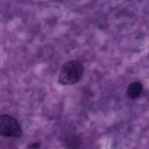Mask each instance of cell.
<instances>
[{
	"label": "cell",
	"instance_id": "1",
	"mask_svg": "<svg viewBox=\"0 0 149 149\" xmlns=\"http://www.w3.org/2000/svg\"><path fill=\"white\" fill-rule=\"evenodd\" d=\"M84 71V66L78 60L67 61L61 67L58 78V83L64 86L76 84L82 79Z\"/></svg>",
	"mask_w": 149,
	"mask_h": 149
},
{
	"label": "cell",
	"instance_id": "2",
	"mask_svg": "<svg viewBox=\"0 0 149 149\" xmlns=\"http://www.w3.org/2000/svg\"><path fill=\"white\" fill-rule=\"evenodd\" d=\"M0 133L6 137H19L22 131L19 123L14 117L8 115L0 117Z\"/></svg>",
	"mask_w": 149,
	"mask_h": 149
},
{
	"label": "cell",
	"instance_id": "3",
	"mask_svg": "<svg viewBox=\"0 0 149 149\" xmlns=\"http://www.w3.org/2000/svg\"><path fill=\"white\" fill-rule=\"evenodd\" d=\"M142 84L139 82H134L128 86L127 94L129 98L134 99L140 96L142 91Z\"/></svg>",
	"mask_w": 149,
	"mask_h": 149
},
{
	"label": "cell",
	"instance_id": "4",
	"mask_svg": "<svg viewBox=\"0 0 149 149\" xmlns=\"http://www.w3.org/2000/svg\"><path fill=\"white\" fill-rule=\"evenodd\" d=\"M64 143L66 149H78L80 145V142L78 136L73 135L66 137Z\"/></svg>",
	"mask_w": 149,
	"mask_h": 149
},
{
	"label": "cell",
	"instance_id": "5",
	"mask_svg": "<svg viewBox=\"0 0 149 149\" xmlns=\"http://www.w3.org/2000/svg\"><path fill=\"white\" fill-rule=\"evenodd\" d=\"M41 144L39 142H35L29 145L28 148L30 149H38L40 148Z\"/></svg>",
	"mask_w": 149,
	"mask_h": 149
}]
</instances>
